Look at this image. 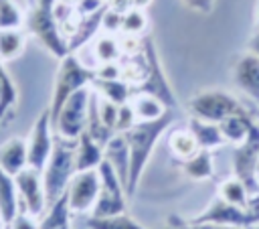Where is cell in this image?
<instances>
[{
    "mask_svg": "<svg viewBox=\"0 0 259 229\" xmlns=\"http://www.w3.org/2000/svg\"><path fill=\"white\" fill-rule=\"evenodd\" d=\"M91 95H93V87L85 85L81 89H77L61 107L57 120L53 122L55 134L69 138V140H77L85 128H87V116H89V103H91Z\"/></svg>",
    "mask_w": 259,
    "mask_h": 229,
    "instance_id": "5b68a950",
    "label": "cell"
},
{
    "mask_svg": "<svg viewBox=\"0 0 259 229\" xmlns=\"http://www.w3.org/2000/svg\"><path fill=\"white\" fill-rule=\"evenodd\" d=\"M61 229H71V225H69V223H67V225H63V227H61Z\"/></svg>",
    "mask_w": 259,
    "mask_h": 229,
    "instance_id": "681fc988",
    "label": "cell"
},
{
    "mask_svg": "<svg viewBox=\"0 0 259 229\" xmlns=\"http://www.w3.org/2000/svg\"><path fill=\"white\" fill-rule=\"evenodd\" d=\"M144 36H136V34H123V39L119 41V47H121V55H138L142 53V41Z\"/></svg>",
    "mask_w": 259,
    "mask_h": 229,
    "instance_id": "74e56055",
    "label": "cell"
},
{
    "mask_svg": "<svg viewBox=\"0 0 259 229\" xmlns=\"http://www.w3.org/2000/svg\"><path fill=\"white\" fill-rule=\"evenodd\" d=\"M174 122V111L166 109V113L158 120H150V122H138L134 128H130L123 136L127 140L130 146V178H127V197H132L138 188V182L144 174V168L152 156L154 146L158 144V140L162 138V134L170 128V124Z\"/></svg>",
    "mask_w": 259,
    "mask_h": 229,
    "instance_id": "6da1fadb",
    "label": "cell"
},
{
    "mask_svg": "<svg viewBox=\"0 0 259 229\" xmlns=\"http://www.w3.org/2000/svg\"><path fill=\"white\" fill-rule=\"evenodd\" d=\"M87 229H144L136 219H132L125 213L109 215V217H89L85 221Z\"/></svg>",
    "mask_w": 259,
    "mask_h": 229,
    "instance_id": "f1b7e54d",
    "label": "cell"
},
{
    "mask_svg": "<svg viewBox=\"0 0 259 229\" xmlns=\"http://www.w3.org/2000/svg\"><path fill=\"white\" fill-rule=\"evenodd\" d=\"M148 26V18L144 14L142 8H130L123 14V22H121V32L123 34H136L140 36Z\"/></svg>",
    "mask_w": 259,
    "mask_h": 229,
    "instance_id": "1f68e13d",
    "label": "cell"
},
{
    "mask_svg": "<svg viewBox=\"0 0 259 229\" xmlns=\"http://www.w3.org/2000/svg\"><path fill=\"white\" fill-rule=\"evenodd\" d=\"M22 12L14 0H0V28H20Z\"/></svg>",
    "mask_w": 259,
    "mask_h": 229,
    "instance_id": "d6a6232c",
    "label": "cell"
},
{
    "mask_svg": "<svg viewBox=\"0 0 259 229\" xmlns=\"http://www.w3.org/2000/svg\"><path fill=\"white\" fill-rule=\"evenodd\" d=\"M150 2H152V0H132V6H134V8H142V10H144Z\"/></svg>",
    "mask_w": 259,
    "mask_h": 229,
    "instance_id": "f6af8a7d",
    "label": "cell"
},
{
    "mask_svg": "<svg viewBox=\"0 0 259 229\" xmlns=\"http://www.w3.org/2000/svg\"><path fill=\"white\" fill-rule=\"evenodd\" d=\"M99 188H101V178H99L97 168L75 172V176L71 178L67 186V199H69L71 213L93 211L97 197H99Z\"/></svg>",
    "mask_w": 259,
    "mask_h": 229,
    "instance_id": "8fae6325",
    "label": "cell"
},
{
    "mask_svg": "<svg viewBox=\"0 0 259 229\" xmlns=\"http://www.w3.org/2000/svg\"><path fill=\"white\" fill-rule=\"evenodd\" d=\"M10 229H38V225L32 221V215L20 211V213L14 217V221L10 223Z\"/></svg>",
    "mask_w": 259,
    "mask_h": 229,
    "instance_id": "ab89813d",
    "label": "cell"
},
{
    "mask_svg": "<svg viewBox=\"0 0 259 229\" xmlns=\"http://www.w3.org/2000/svg\"><path fill=\"white\" fill-rule=\"evenodd\" d=\"M219 195H221L225 201H229V203H233V205H237V207H241V209H247L249 193H247V186H245V182H243L241 178H237V176L227 178V180L221 184Z\"/></svg>",
    "mask_w": 259,
    "mask_h": 229,
    "instance_id": "f546056e",
    "label": "cell"
},
{
    "mask_svg": "<svg viewBox=\"0 0 259 229\" xmlns=\"http://www.w3.org/2000/svg\"><path fill=\"white\" fill-rule=\"evenodd\" d=\"M105 8H107V4H105L101 10L91 12V14H85V16L79 18V24H77L73 36L69 39V53H75V51L83 49V47L97 34V30L101 28V18H103Z\"/></svg>",
    "mask_w": 259,
    "mask_h": 229,
    "instance_id": "d6986e66",
    "label": "cell"
},
{
    "mask_svg": "<svg viewBox=\"0 0 259 229\" xmlns=\"http://www.w3.org/2000/svg\"><path fill=\"white\" fill-rule=\"evenodd\" d=\"M107 8H111V10L119 12V14H125L134 6H132V0H107Z\"/></svg>",
    "mask_w": 259,
    "mask_h": 229,
    "instance_id": "b9f144b4",
    "label": "cell"
},
{
    "mask_svg": "<svg viewBox=\"0 0 259 229\" xmlns=\"http://www.w3.org/2000/svg\"><path fill=\"white\" fill-rule=\"evenodd\" d=\"M117 111H119V105H115L113 101L105 99V97H97V113L101 118V122L115 132V124H117Z\"/></svg>",
    "mask_w": 259,
    "mask_h": 229,
    "instance_id": "836d02e7",
    "label": "cell"
},
{
    "mask_svg": "<svg viewBox=\"0 0 259 229\" xmlns=\"http://www.w3.org/2000/svg\"><path fill=\"white\" fill-rule=\"evenodd\" d=\"M257 24H259V4H257Z\"/></svg>",
    "mask_w": 259,
    "mask_h": 229,
    "instance_id": "c3c4849f",
    "label": "cell"
},
{
    "mask_svg": "<svg viewBox=\"0 0 259 229\" xmlns=\"http://www.w3.org/2000/svg\"><path fill=\"white\" fill-rule=\"evenodd\" d=\"M28 166V144L14 136L0 144V168L10 176H16Z\"/></svg>",
    "mask_w": 259,
    "mask_h": 229,
    "instance_id": "9a60e30c",
    "label": "cell"
},
{
    "mask_svg": "<svg viewBox=\"0 0 259 229\" xmlns=\"http://www.w3.org/2000/svg\"><path fill=\"white\" fill-rule=\"evenodd\" d=\"M95 79H121V65L113 63H99L95 67Z\"/></svg>",
    "mask_w": 259,
    "mask_h": 229,
    "instance_id": "8d00e7d4",
    "label": "cell"
},
{
    "mask_svg": "<svg viewBox=\"0 0 259 229\" xmlns=\"http://www.w3.org/2000/svg\"><path fill=\"white\" fill-rule=\"evenodd\" d=\"M59 2H63V4H69V6H77V2H79V0H59Z\"/></svg>",
    "mask_w": 259,
    "mask_h": 229,
    "instance_id": "bcb514c9",
    "label": "cell"
},
{
    "mask_svg": "<svg viewBox=\"0 0 259 229\" xmlns=\"http://www.w3.org/2000/svg\"><path fill=\"white\" fill-rule=\"evenodd\" d=\"M71 207H69V199H67V193L61 195L53 205H49V211L47 215L42 217L38 229H61L63 225L69 223V217H71Z\"/></svg>",
    "mask_w": 259,
    "mask_h": 229,
    "instance_id": "484cf974",
    "label": "cell"
},
{
    "mask_svg": "<svg viewBox=\"0 0 259 229\" xmlns=\"http://www.w3.org/2000/svg\"><path fill=\"white\" fill-rule=\"evenodd\" d=\"M103 160V146H99L87 132H83L77 138V146H75V166L77 172L79 170H91L97 168Z\"/></svg>",
    "mask_w": 259,
    "mask_h": 229,
    "instance_id": "ac0fdd59",
    "label": "cell"
},
{
    "mask_svg": "<svg viewBox=\"0 0 259 229\" xmlns=\"http://www.w3.org/2000/svg\"><path fill=\"white\" fill-rule=\"evenodd\" d=\"M249 51L255 53V55H259V32H255V34L251 36V41H249Z\"/></svg>",
    "mask_w": 259,
    "mask_h": 229,
    "instance_id": "ee69618b",
    "label": "cell"
},
{
    "mask_svg": "<svg viewBox=\"0 0 259 229\" xmlns=\"http://www.w3.org/2000/svg\"><path fill=\"white\" fill-rule=\"evenodd\" d=\"M75 146L77 140H69L63 136H55L53 152L42 168V182H45V195H47V207L53 205L61 195L67 193V186L71 178L77 172L75 166Z\"/></svg>",
    "mask_w": 259,
    "mask_h": 229,
    "instance_id": "7a4b0ae2",
    "label": "cell"
},
{
    "mask_svg": "<svg viewBox=\"0 0 259 229\" xmlns=\"http://www.w3.org/2000/svg\"><path fill=\"white\" fill-rule=\"evenodd\" d=\"M188 130L194 134L198 146L202 150H214V148H221L223 144H227L219 124H212V122H204V120H198L192 116L190 124H188Z\"/></svg>",
    "mask_w": 259,
    "mask_h": 229,
    "instance_id": "44dd1931",
    "label": "cell"
},
{
    "mask_svg": "<svg viewBox=\"0 0 259 229\" xmlns=\"http://www.w3.org/2000/svg\"><path fill=\"white\" fill-rule=\"evenodd\" d=\"M194 223H217V225H229V227L247 229L249 225L255 223V219L247 213V209H241V207L225 201L219 195V197H214L210 201V205L206 207L204 213H200L198 217L192 219V225Z\"/></svg>",
    "mask_w": 259,
    "mask_h": 229,
    "instance_id": "4fadbf2b",
    "label": "cell"
},
{
    "mask_svg": "<svg viewBox=\"0 0 259 229\" xmlns=\"http://www.w3.org/2000/svg\"><path fill=\"white\" fill-rule=\"evenodd\" d=\"M247 229H259V223H253V225H249Z\"/></svg>",
    "mask_w": 259,
    "mask_h": 229,
    "instance_id": "7dc6e473",
    "label": "cell"
},
{
    "mask_svg": "<svg viewBox=\"0 0 259 229\" xmlns=\"http://www.w3.org/2000/svg\"><path fill=\"white\" fill-rule=\"evenodd\" d=\"M121 22H123V14H119V12L111 10V8H105L103 18H101V28L107 34H113V32L121 30Z\"/></svg>",
    "mask_w": 259,
    "mask_h": 229,
    "instance_id": "d590c367",
    "label": "cell"
},
{
    "mask_svg": "<svg viewBox=\"0 0 259 229\" xmlns=\"http://www.w3.org/2000/svg\"><path fill=\"white\" fill-rule=\"evenodd\" d=\"M168 144H170L172 152L178 158H182V160H188L190 156H194L200 150V146H198V142H196V138H194V134L190 130H176V132H172Z\"/></svg>",
    "mask_w": 259,
    "mask_h": 229,
    "instance_id": "83f0119b",
    "label": "cell"
},
{
    "mask_svg": "<svg viewBox=\"0 0 259 229\" xmlns=\"http://www.w3.org/2000/svg\"><path fill=\"white\" fill-rule=\"evenodd\" d=\"M132 105H134V111L138 116V122H150V120H158L166 113V105L154 97V95H148V93H136L132 95Z\"/></svg>",
    "mask_w": 259,
    "mask_h": 229,
    "instance_id": "cb8c5ba5",
    "label": "cell"
},
{
    "mask_svg": "<svg viewBox=\"0 0 259 229\" xmlns=\"http://www.w3.org/2000/svg\"><path fill=\"white\" fill-rule=\"evenodd\" d=\"M16 87H14V81L10 79L8 71L4 69L2 61H0V124L12 120V113H14V107H16Z\"/></svg>",
    "mask_w": 259,
    "mask_h": 229,
    "instance_id": "d4e9b609",
    "label": "cell"
},
{
    "mask_svg": "<svg viewBox=\"0 0 259 229\" xmlns=\"http://www.w3.org/2000/svg\"><path fill=\"white\" fill-rule=\"evenodd\" d=\"M28 28L45 45V49L51 55H55L59 59H63V57L69 55V43L63 36L61 26H59V22H57V18H55L53 12L40 10V8L32 6V10L28 14Z\"/></svg>",
    "mask_w": 259,
    "mask_h": 229,
    "instance_id": "9c48e42d",
    "label": "cell"
},
{
    "mask_svg": "<svg viewBox=\"0 0 259 229\" xmlns=\"http://www.w3.org/2000/svg\"><path fill=\"white\" fill-rule=\"evenodd\" d=\"M103 2H107V0H103Z\"/></svg>",
    "mask_w": 259,
    "mask_h": 229,
    "instance_id": "816d5d0a",
    "label": "cell"
},
{
    "mask_svg": "<svg viewBox=\"0 0 259 229\" xmlns=\"http://www.w3.org/2000/svg\"><path fill=\"white\" fill-rule=\"evenodd\" d=\"M26 2H28L30 6H34V2H36V0H26Z\"/></svg>",
    "mask_w": 259,
    "mask_h": 229,
    "instance_id": "f907efd6",
    "label": "cell"
},
{
    "mask_svg": "<svg viewBox=\"0 0 259 229\" xmlns=\"http://www.w3.org/2000/svg\"><path fill=\"white\" fill-rule=\"evenodd\" d=\"M16 188H18V201H20V211L28 213L32 217H40L47 209V195H45V182H42V172L36 168L26 166L20 170L16 176Z\"/></svg>",
    "mask_w": 259,
    "mask_h": 229,
    "instance_id": "30bf717a",
    "label": "cell"
},
{
    "mask_svg": "<svg viewBox=\"0 0 259 229\" xmlns=\"http://www.w3.org/2000/svg\"><path fill=\"white\" fill-rule=\"evenodd\" d=\"M233 81L253 103L259 105V55L251 51L243 53L233 67Z\"/></svg>",
    "mask_w": 259,
    "mask_h": 229,
    "instance_id": "5bb4252c",
    "label": "cell"
},
{
    "mask_svg": "<svg viewBox=\"0 0 259 229\" xmlns=\"http://www.w3.org/2000/svg\"><path fill=\"white\" fill-rule=\"evenodd\" d=\"M257 162H259V122L255 120L247 138L241 144H237L235 150H233L235 176L245 182L249 197L259 193V178L255 176Z\"/></svg>",
    "mask_w": 259,
    "mask_h": 229,
    "instance_id": "52a82bcc",
    "label": "cell"
},
{
    "mask_svg": "<svg viewBox=\"0 0 259 229\" xmlns=\"http://www.w3.org/2000/svg\"><path fill=\"white\" fill-rule=\"evenodd\" d=\"M188 109L194 118L204 120V122H212V124H221L225 118H229L231 113H237L243 109V105L227 91H202L196 93L190 101H188Z\"/></svg>",
    "mask_w": 259,
    "mask_h": 229,
    "instance_id": "ba28073f",
    "label": "cell"
},
{
    "mask_svg": "<svg viewBox=\"0 0 259 229\" xmlns=\"http://www.w3.org/2000/svg\"><path fill=\"white\" fill-rule=\"evenodd\" d=\"M138 124V116L134 111L132 101L121 103L119 111H117V124H115V134H125L130 128H134Z\"/></svg>",
    "mask_w": 259,
    "mask_h": 229,
    "instance_id": "e575fe53",
    "label": "cell"
},
{
    "mask_svg": "<svg viewBox=\"0 0 259 229\" xmlns=\"http://www.w3.org/2000/svg\"><path fill=\"white\" fill-rule=\"evenodd\" d=\"M99 178H101V188H99V197L97 203L91 211L93 217H109V215H117L125 211V184L119 180L117 172L113 170V166L103 158L101 164L97 166Z\"/></svg>",
    "mask_w": 259,
    "mask_h": 229,
    "instance_id": "8992f818",
    "label": "cell"
},
{
    "mask_svg": "<svg viewBox=\"0 0 259 229\" xmlns=\"http://www.w3.org/2000/svg\"><path fill=\"white\" fill-rule=\"evenodd\" d=\"M190 10L194 12H202V14H210L212 12V6H214V0H182Z\"/></svg>",
    "mask_w": 259,
    "mask_h": 229,
    "instance_id": "60d3db41",
    "label": "cell"
},
{
    "mask_svg": "<svg viewBox=\"0 0 259 229\" xmlns=\"http://www.w3.org/2000/svg\"><path fill=\"white\" fill-rule=\"evenodd\" d=\"M20 213V201H18V188L14 176L4 172L0 168V219L2 223H12L14 217Z\"/></svg>",
    "mask_w": 259,
    "mask_h": 229,
    "instance_id": "e0dca14e",
    "label": "cell"
},
{
    "mask_svg": "<svg viewBox=\"0 0 259 229\" xmlns=\"http://www.w3.org/2000/svg\"><path fill=\"white\" fill-rule=\"evenodd\" d=\"M95 79V69H89L87 65L81 63L79 57L69 53L67 57L61 59L57 77H55V87H53V97H51V120L55 122L63 103L81 87L91 85Z\"/></svg>",
    "mask_w": 259,
    "mask_h": 229,
    "instance_id": "3957f363",
    "label": "cell"
},
{
    "mask_svg": "<svg viewBox=\"0 0 259 229\" xmlns=\"http://www.w3.org/2000/svg\"><path fill=\"white\" fill-rule=\"evenodd\" d=\"M93 89L99 91L101 97L113 101L115 105L127 103L134 95V89L130 83H125L123 79H93Z\"/></svg>",
    "mask_w": 259,
    "mask_h": 229,
    "instance_id": "7402d4cb",
    "label": "cell"
},
{
    "mask_svg": "<svg viewBox=\"0 0 259 229\" xmlns=\"http://www.w3.org/2000/svg\"><path fill=\"white\" fill-rule=\"evenodd\" d=\"M24 51V36L18 28H0V61H12Z\"/></svg>",
    "mask_w": 259,
    "mask_h": 229,
    "instance_id": "4316f807",
    "label": "cell"
},
{
    "mask_svg": "<svg viewBox=\"0 0 259 229\" xmlns=\"http://www.w3.org/2000/svg\"><path fill=\"white\" fill-rule=\"evenodd\" d=\"M93 55H95L97 63H113V61H117L121 57L119 41L115 36H111V34H101L93 43Z\"/></svg>",
    "mask_w": 259,
    "mask_h": 229,
    "instance_id": "4dcf8cb0",
    "label": "cell"
},
{
    "mask_svg": "<svg viewBox=\"0 0 259 229\" xmlns=\"http://www.w3.org/2000/svg\"><path fill=\"white\" fill-rule=\"evenodd\" d=\"M186 178L198 182V180H208L214 174V166H212V150H198L194 156H190L188 160H184L182 166Z\"/></svg>",
    "mask_w": 259,
    "mask_h": 229,
    "instance_id": "603a6c76",
    "label": "cell"
},
{
    "mask_svg": "<svg viewBox=\"0 0 259 229\" xmlns=\"http://www.w3.org/2000/svg\"><path fill=\"white\" fill-rule=\"evenodd\" d=\"M144 45H142V55H144V63H146V79L132 87L134 89V95L136 93H148V95H154L158 97L168 109H174L176 107V97L172 93V87L166 79V73L160 65V59H158V53H156V47L152 43L150 36H144L142 39Z\"/></svg>",
    "mask_w": 259,
    "mask_h": 229,
    "instance_id": "277c9868",
    "label": "cell"
},
{
    "mask_svg": "<svg viewBox=\"0 0 259 229\" xmlns=\"http://www.w3.org/2000/svg\"><path fill=\"white\" fill-rule=\"evenodd\" d=\"M253 122H255V116H251V113L243 107L241 111L231 113L229 118H225V120L219 124V128H221V132H223L225 140L237 146V144H241V142L247 138V134H249V130H251V126H253Z\"/></svg>",
    "mask_w": 259,
    "mask_h": 229,
    "instance_id": "ffe728a7",
    "label": "cell"
},
{
    "mask_svg": "<svg viewBox=\"0 0 259 229\" xmlns=\"http://www.w3.org/2000/svg\"><path fill=\"white\" fill-rule=\"evenodd\" d=\"M103 158L113 166L117 172L119 180L127 188V178H130V146L123 134H113L107 144L103 146Z\"/></svg>",
    "mask_w": 259,
    "mask_h": 229,
    "instance_id": "2e32d148",
    "label": "cell"
},
{
    "mask_svg": "<svg viewBox=\"0 0 259 229\" xmlns=\"http://www.w3.org/2000/svg\"><path fill=\"white\" fill-rule=\"evenodd\" d=\"M53 144H55V136H53V120H51V109H45L30 132V140H28V166L36 168L42 172L51 152H53Z\"/></svg>",
    "mask_w": 259,
    "mask_h": 229,
    "instance_id": "7c38bea8",
    "label": "cell"
},
{
    "mask_svg": "<svg viewBox=\"0 0 259 229\" xmlns=\"http://www.w3.org/2000/svg\"><path fill=\"white\" fill-rule=\"evenodd\" d=\"M103 6H105L103 0H79L77 6H75V10H77L79 16H85V14H91V12L101 10Z\"/></svg>",
    "mask_w": 259,
    "mask_h": 229,
    "instance_id": "f35d334b",
    "label": "cell"
},
{
    "mask_svg": "<svg viewBox=\"0 0 259 229\" xmlns=\"http://www.w3.org/2000/svg\"><path fill=\"white\" fill-rule=\"evenodd\" d=\"M192 229H241V227H229V225H217V223H194Z\"/></svg>",
    "mask_w": 259,
    "mask_h": 229,
    "instance_id": "7bdbcfd3",
    "label": "cell"
}]
</instances>
